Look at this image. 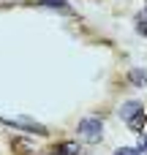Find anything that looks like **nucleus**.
Listing matches in <instances>:
<instances>
[{
	"label": "nucleus",
	"mask_w": 147,
	"mask_h": 155,
	"mask_svg": "<svg viewBox=\"0 0 147 155\" xmlns=\"http://www.w3.org/2000/svg\"><path fill=\"white\" fill-rule=\"evenodd\" d=\"M120 117L128 123V128L131 131H142L147 123V114H145V106L139 104V101H128V104H123L120 106Z\"/></svg>",
	"instance_id": "f257e3e1"
},
{
	"label": "nucleus",
	"mask_w": 147,
	"mask_h": 155,
	"mask_svg": "<svg viewBox=\"0 0 147 155\" xmlns=\"http://www.w3.org/2000/svg\"><path fill=\"white\" fill-rule=\"evenodd\" d=\"M76 134H79V139H82V142L95 144V142H101V136H104V123H101L98 117H85V120L79 123Z\"/></svg>",
	"instance_id": "f03ea898"
},
{
	"label": "nucleus",
	"mask_w": 147,
	"mask_h": 155,
	"mask_svg": "<svg viewBox=\"0 0 147 155\" xmlns=\"http://www.w3.org/2000/svg\"><path fill=\"white\" fill-rule=\"evenodd\" d=\"M128 82H131L134 87H145V82H147V71H145V68H134V71L128 74Z\"/></svg>",
	"instance_id": "7ed1b4c3"
},
{
	"label": "nucleus",
	"mask_w": 147,
	"mask_h": 155,
	"mask_svg": "<svg viewBox=\"0 0 147 155\" xmlns=\"http://www.w3.org/2000/svg\"><path fill=\"white\" fill-rule=\"evenodd\" d=\"M136 33H139V35H147V8L136 16Z\"/></svg>",
	"instance_id": "20e7f679"
},
{
	"label": "nucleus",
	"mask_w": 147,
	"mask_h": 155,
	"mask_svg": "<svg viewBox=\"0 0 147 155\" xmlns=\"http://www.w3.org/2000/svg\"><path fill=\"white\" fill-rule=\"evenodd\" d=\"M44 5H52V8H65V0H44Z\"/></svg>",
	"instance_id": "39448f33"
},
{
	"label": "nucleus",
	"mask_w": 147,
	"mask_h": 155,
	"mask_svg": "<svg viewBox=\"0 0 147 155\" xmlns=\"http://www.w3.org/2000/svg\"><path fill=\"white\" fill-rule=\"evenodd\" d=\"M115 155H142V150H131V147H123V150H117Z\"/></svg>",
	"instance_id": "423d86ee"
},
{
	"label": "nucleus",
	"mask_w": 147,
	"mask_h": 155,
	"mask_svg": "<svg viewBox=\"0 0 147 155\" xmlns=\"http://www.w3.org/2000/svg\"><path fill=\"white\" fill-rule=\"evenodd\" d=\"M139 150H145V153H147V134H142V139H139Z\"/></svg>",
	"instance_id": "0eeeda50"
}]
</instances>
